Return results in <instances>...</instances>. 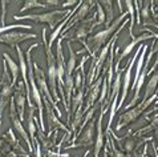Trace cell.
<instances>
[{"label": "cell", "instance_id": "cell-14", "mask_svg": "<svg viewBox=\"0 0 158 157\" xmlns=\"http://www.w3.org/2000/svg\"><path fill=\"white\" fill-rule=\"evenodd\" d=\"M148 39H154L153 33H142V35H139L138 37L131 39V41L129 43L128 45H126V48L121 52L120 56L117 57V62H116V67H114V68H120V63L122 62V60H124L129 53H131V51H133L134 48L139 44V43H141V41H145V40H148Z\"/></svg>", "mask_w": 158, "mask_h": 157}, {"label": "cell", "instance_id": "cell-19", "mask_svg": "<svg viewBox=\"0 0 158 157\" xmlns=\"http://www.w3.org/2000/svg\"><path fill=\"white\" fill-rule=\"evenodd\" d=\"M68 49H69V59L65 67V76H74V69H76V52H73L71 43H68Z\"/></svg>", "mask_w": 158, "mask_h": 157}, {"label": "cell", "instance_id": "cell-30", "mask_svg": "<svg viewBox=\"0 0 158 157\" xmlns=\"http://www.w3.org/2000/svg\"><path fill=\"white\" fill-rule=\"evenodd\" d=\"M74 4H78V3H76V2H72V0H69V2H64L61 6L63 7H68V6H74Z\"/></svg>", "mask_w": 158, "mask_h": 157}, {"label": "cell", "instance_id": "cell-5", "mask_svg": "<svg viewBox=\"0 0 158 157\" xmlns=\"http://www.w3.org/2000/svg\"><path fill=\"white\" fill-rule=\"evenodd\" d=\"M156 100H157V92L153 95L150 99H148L146 101H141L137 107H133V108H130L129 111L122 112L121 116H120V119H118V124L116 126V130H117V132H120L124 126L129 125V124L133 123V121H135L143 113V111L146 109V108L150 105L153 101H156Z\"/></svg>", "mask_w": 158, "mask_h": 157}, {"label": "cell", "instance_id": "cell-2", "mask_svg": "<svg viewBox=\"0 0 158 157\" xmlns=\"http://www.w3.org/2000/svg\"><path fill=\"white\" fill-rule=\"evenodd\" d=\"M43 44L45 47V55H47V67H48V85L52 93V97L56 103H60V95L57 89V72H56V57L52 53V49L47 40V29L43 28Z\"/></svg>", "mask_w": 158, "mask_h": 157}, {"label": "cell", "instance_id": "cell-7", "mask_svg": "<svg viewBox=\"0 0 158 157\" xmlns=\"http://www.w3.org/2000/svg\"><path fill=\"white\" fill-rule=\"evenodd\" d=\"M104 78H105V73L102 72V75H101V76H100L92 85H89V88H88V91L85 92V99H84L85 105L82 107V113H84V116H85V113L90 109V108H93L96 104L98 103L100 95H101L100 87L102 85Z\"/></svg>", "mask_w": 158, "mask_h": 157}, {"label": "cell", "instance_id": "cell-25", "mask_svg": "<svg viewBox=\"0 0 158 157\" xmlns=\"http://www.w3.org/2000/svg\"><path fill=\"white\" fill-rule=\"evenodd\" d=\"M16 28H24V29H32V25L28 24H12V25H6V27H0V35L6 33V32H11Z\"/></svg>", "mask_w": 158, "mask_h": 157}, {"label": "cell", "instance_id": "cell-33", "mask_svg": "<svg viewBox=\"0 0 158 157\" xmlns=\"http://www.w3.org/2000/svg\"><path fill=\"white\" fill-rule=\"evenodd\" d=\"M89 153H90V151H86L85 153H84V157H86V156H89Z\"/></svg>", "mask_w": 158, "mask_h": 157}, {"label": "cell", "instance_id": "cell-13", "mask_svg": "<svg viewBox=\"0 0 158 157\" xmlns=\"http://www.w3.org/2000/svg\"><path fill=\"white\" fill-rule=\"evenodd\" d=\"M25 85L23 80L17 81V84L15 87V92H14V100L15 105H16V111H17V115H19L21 123L24 121V109H25V101H27V92L24 91Z\"/></svg>", "mask_w": 158, "mask_h": 157}, {"label": "cell", "instance_id": "cell-20", "mask_svg": "<svg viewBox=\"0 0 158 157\" xmlns=\"http://www.w3.org/2000/svg\"><path fill=\"white\" fill-rule=\"evenodd\" d=\"M143 4V7L139 8V17L143 20V23H146V21H150L152 20V14H150V3L149 2H145L142 3ZM139 17H138V20H137V24L138 25H141V20H139Z\"/></svg>", "mask_w": 158, "mask_h": 157}, {"label": "cell", "instance_id": "cell-12", "mask_svg": "<svg viewBox=\"0 0 158 157\" xmlns=\"http://www.w3.org/2000/svg\"><path fill=\"white\" fill-rule=\"evenodd\" d=\"M94 120H92L88 124L84 130L81 132V134L78 136L77 142H73L72 145H67L65 149H71V148H81V146H90L94 145Z\"/></svg>", "mask_w": 158, "mask_h": 157}, {"label": "cell", "instance_id": "cell-15", "mask_svg": "<svg viewBox=\"0 0 158 157\" xmlns=\"http://www.w3.org/2000/svg\"><path fill=\"white\" fill-rule=\"evenodd\" d=\"M105 111H100L98 119L96 121V129H97V136H96L94 141V151H93V157H100V152L104 148V132H102V119H104Z\"/></svg>", "mask_w": 158, "mask_h": 157}, {"label": "cell", "instance_id": "cell-18", "mask_svg": "<svg viewBox=\"0 0 158 157\" xmlns=\"http://www.w3.org/2000/svg\"><path fill=\"white\" fill-rule=\"evenodd\" d=\"M157 85H158V71L153 73V76L150 77V80L148 81V85L145 88V93H143V99L142 101H146L148 99H150L153 95L157 92Z\"/></svg>", "mask_w": 158, "mask_h": 157}, {"label": "cell", "instance_id": "cell-29", "mask_svg": "<svg viewBox=\"0 0 158 157\" xmlns=\"http://www.w3.org/2000/svg\"><path fill=\"white\" fill-rule=\"evenodd\" d=\"M44 3H45L48 7L49 6H61V4H63V2H59V0H45Z\"/></svg>", "mask_w": 158, "mask_h": 157}, {"label": "cell", "instance_id": "cell-11", "mask_svg": "<svg viewBox=\"0 0 158 157\" xmlns=\"http://www.w3.org/2000/svg\"><path fill=\"white\" fill-rule=\"evenodd\" d=\"M43 103H44V109H45L44 115H45L47 121H48V124H49V133H52V130L55 132L56 129H63V130H65L67 133L72 134L71 129H68L67 126H65V125L59 120V117L56 116V113H55L53 105H52V104L48 101V100L44 97V96H43Z\"/></svg>", "mask_w": 158, "mask_h": 157}, {"label": "cell", "instance_id": "cell-10", "mask_svg": "<svg viewBox=\"0 0 158 157\" xmlns=\"http://www.w3.org/2000/svg\"><path fill=\"white\" fill-rule=\"evenodd\" d=\"M36 33H27V32H20V31H11L0 35V43L6 44L11 48H16L23 41H27L29 39H36Z\"/></svg>", "mask_w": 158, "mask_h": 157}, {"label": "cell", "instance_id": "cell-24", "mask_svg": "<svg viewBox=\"0 0 158 157\" xmlns=\"http://www.w3.org/2000/svg\"><path fill=\"white\" fill-rule=\"evenodd\" d=\"M96 7H97V11H96V14H97V21H96V25H101L104 24L105 21H106V15H105V11H104V7H101V3L97 2L96 3Z\"/></svg>", "mask_w": 158, "mask_h": 157}, {"label": "cell", "instance_id": "cell-1", "mask_svg": "<svg viewBox=\"0 0 158 157\" xmlns=\"http://www.w3.org/2000/svg\"><path fill=\"white\" fill-rule=\"evenodd\" d=\"M125 17H128V12L121 14L110 25H109V27H106L105 29H102V31H100L98 33H96V35H93V36H90L89 39H88L86 45H88L89 56H93V59H94L96 53H97L100 49H102V47L106 44V43H109V40L112 39L113 33L117 32L116 28L120 27V23H124L125 21Z\"/></svg>", "mask_w": 158, "mask_h": 157}, {"label": "cell", "instance_id": "cell-28", "mask_svg": "<svg viewBox=\"0 0 158 157\" xmlns=\"http://www.w3.org/2000/svg\"><path fill=\"white\" fill-rule=\"evenodd\" d=\"M35 145H36V153H35V157H41V144L39 141H35Z\"/></svg>", "mask_w": 158, "mask_h": 157}, {"label": "cell", "instance_id": "cell-27", "mask_svg": "<svg viewBox=\"0 0 158 157\" xmlns=\"http://www.w3.org/2000/svg\"><path fill=\"white\" fill-rule=\"evenodd\" d=\"M2 4V27H6V11H7V2L6 0H3V2H0Z\"/></svg>", "mask_w": 158, "mask_h": 157}, {"label": "cell", "instance_id": "cell-22", "mask_svg": "<svg viewBox=\"0 0 158 157\" xmlns=\"http://www.w3.org/2000/svg\"><path fill=\"white\" fill-rule=\"evenodd\" d=\"M126 10H128L129 12V15H130V24H129V33H130V36L131 39H134L133 36V29H134V24H135V16H134V10H135V7L134 6V3L133 2H126Z\"/></svg>", "mask_w": 158, "mask_h": 157}, {"label": "cell", "instance_id": "cell-4", "mask_svg": "<svg viewBox=\"0 0 158 157\" xmlns=\"http://www.w3.org/2000/svg\"><path fill=\"white\" fill-rule=\"evenodd\" d=\"M73 11H60V10H55V11H49V12H44V14H29V15H24V16H19L15 15L12 19L16 21H21V20H32L35 23H47L49 24L51 29L53 31L56 27L59 25V23L63 20V17H67L68 15H71Z\"/></svg>", "mask_w": 158, "mask_h": 157}, {"label": "cell", "instance_id": "cell-8", "mask_svg": "<svg viewBox=\"0 0 158 157\" xmlns=\"http://www.w3.org/2000/svg\"><path fill=\"white\" fill-rule=\"evenodd\" d=\"M142 47H143V44H139V45H138L137 52H135V53L133 55V57L129 60V64H128V67H126V69H125V75H124V78H122L121 99H120V103H118V105H117V111L121 109L122 105H124V103H125V100H126V96H128V91H129V85H130V78H131V69H133V67H134L135 62H137L139 53H141Z\"/></svg>", "mask_w": 158, "mask_h": 157}, {"label": "cell", "instance_id": "cell-6", "mask_svg": "<svg viewBox=\"0 0 158 157\" xmlns=\"http://www.w3.org/2000/svg\"><path fill=\"white\" fill-rule=\"evenodd\" d=\"M33 69H35V80H36V84H37L39 91H40L44 97H45L48 101H49L52 105H53L55 111L57 112V117H61V116H63V113H61L60 108L57 107V103H56L55 99L52 97V93H51V91H49V85H48L47 78H45V73H44V71H43L40 67H39L36 63H33Z\"/></svg>", "mask_w": 158, "mask_h": 157}, {"label": "cell", "instance_id": "cell-26", "mask_svg": "<svg viewBox=\"0 0 158 157\" xmlns=\"http://www.w3.org/2000/svg\"><path fill=\"white\" fill-rule=\"evenodd\" d=\"M148 31L150 32V33H153V36H154V39H153V44H152V47H150V49H153V52H154V53H157V52H158V33L152 32L149 28H148Z\"/></svg>", "mask_w": 158, "mask_h": 157}, {"label": "cell", "instance_id": "cell-32", "mask_svg": "<svg viewBox=\"0 0 158 157\" xmlns=\"http://www.w3.org/2000/svg\"><path fill=\"white\" fill-rule=\"evenodd\" d=\"M6 145V140H3V138H0V149H2V148Z\"/></svg>", "mask_w": 158, "mask_h": 157}, {"label": "cell", "instance_id": "cell-16", "mask_svg": "<svg viewBox=\"0 0 158 157\" xmlns=\"http://www.w3.org/2000/svg\"><path fill=\"white\" fill-rule=\"evenodd\" d=\"M114 136V140L121 145V149L124 151V153H130L131 151L134 149V148H138L139 144H142L145 140H139L137 141V138H135V136H133V134L129 133V136H125L122 138H118L116 137V134H113Z\"/></svg>", "mask_w": 158, "mask_h": 157}, {"label": "cell", "instance_id": "cell-9", "mask_svg": "<svg viewBox=\"0 0 158 157\" xmlns=\"http://www.w3.org/2000/svg\"><path fill=\"white\" fill-rule=\"evenodd\" d=\"M10 119L12 121V124H14V128L17 130V133L21 136V138L25 141V144L28 145V152L29 153H33V144L29 138V134L27 133V130L24 129L23 126V123H21L19 115H17V111H16V105L14 103V100H11L10 103Z\"/></svg>", "mask_w": 158, "mask_h": 157}, {"label": "cell", "instance_id": "cell-21", "mask_svg": "<svg viewBox=\"0 0 158 157\" xmlns=\"http://www.w3.org/2000/svg\"><path fill=\"white\" fill-rule=\"evenodd\" d=\"M105 6V11H106V21H105V27H109L113 21H114V8H113V2H102Z\"/></svg>", "mask_w": 158, "mask_h": 157}, {"label": "cell", "instance_id": "cell-17", "mask_svg": "<svg viewBox=\"0 0 158 157\" xmlns=\"http://www.w3.org/2000/svg\"><path fill=\"white\" fill-rule=\"evenodd\" d=\"M3 57H4V60H6V63H7V65H8V69H10V72H11V76H12V84L16 85V84H17V77H19L20 67L15 63V60L12 59L10 55L6 53V52L3 53Z\"/></svg>", "mask_w": 158, "mask_h": 157}, {"label": "cell", "instance_id": "cell-23", "mask_svg": "<svg viewBox=\"0 0 158 157\" xmlns=\"http://www.w3.org/2000/svg\"><path fill=\"white\" fill-rule=\"evenodd\" d=\"M31 8H48V6L44 2H37V0H27L24 2L23 7L20 8V12H25Z\"/></svg>", "mask_w": 158, "mask_h": 157}, {"label": "cell", "instance_id": "cell-31", "mask_svg": "<svg viewBox=\"0 0 158 157\" xmlns=\"http://www.w3.org/2000/svg\"><path fill=\"white\" fill-rule=\"evenodd\" d=\"M153 134H154V138L158 141V128H154V130H153Z\"/></svg>", "mask_w": 158, "mask_h": 157}, {"label": "cell", "instance_id": "cell-3", "mask_svg": "<svg viewBox=\"0 0 158 157\" xmlns=\"http://www.w3.org/2000/svg\"><path fill=\"white\" fill-rule=\"evenodd\" d=\"M96 21H97V14L94 12L90 17H88V19L82 20L81 23H78L77 25H74L73 29H69L67 33L61 35V39H63V40L64 39H71L73 41H80L81 44H84L85 49L88 51V45H86L85 39H88L89 33L97 27V25H96Z\"/></svg>", "mask_w": 158, "mask_h": 157}]
</instances>
